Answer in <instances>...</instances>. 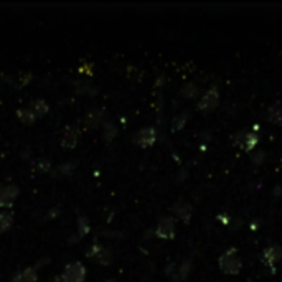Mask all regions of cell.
Listing matches in <instances>:
<instances>
[{"mask_svg": "<svg viewBox=\"0 0 282 282\" xmlns=\"http://www.w3.org/2000/svg\"><path fill=\"white\" fill-rule=\"evenodd\" d=\"M218 266L224 274L236 275V274H240L243 269V259L240 258V254H238V251L234 248L226 249L221 256H219Z\"/></svg>", "mask_w": 282, "mask_h": 282, "instance_id": "obj_1", "label": "cell"}, {"mask_svg": "<svg viewBox=\"0 0 282 282\" xmlns=\"http://www.w3.org/2000/svg\"><path fill=\"white\" fill-rule=\"evenodd\" d=\"M87 271L79 261H73L66 264L61 272V282H86Z\"/></svg>", "mask_w": 282, "mask_h": 282, "instance_id": "obj_2", "label": "cell"}, {"mask_svg": "<svg viewBox=\"0 0 282 282\" xmlns=\"http://www.w3.org/2000/svg\"><path fill=\"white\" fill-rule=\"evenodd\" d=\"M233 142L234 146L240 149V150H244V152H251V150H254L258 147L259 144V135L256 132H238L234 137H233Z\"/></svg>", "mask_w": 282, "mask_h": 282, "instance_id": "obj_3", "label": "cell"}, {"mask_svg": "<svg viewBox=\"0 0 282 282\" xmlns=\"http://www.w3.org/2000/svg\"><path fill=\"white\" fill-rule=\"evenodd\" d=\"M87 258L94 259L101 266H111L112 264V251L106 248L104 244H94L87 251Z\"/></svg>", "mask_w": 282, "mask_h": 282, "instance_id": "obj_4", "label": "cell"}, {"mask_svg": "<svg viewBox=\"0 0 282 282\" xmlns=\"http://www.w3.org/2000/svg\"><path fill=\"white\" fill-rule=\"evenodd\" d=\"M175 231H177V226H175V219L172 216H164L157 223L155 226V236L160 238V240H172L175 236Z\"/></svg>", "mask_w": 282, "mask_h": 282, "instance_id": "obj_5", "label": "cell"}, {"mask_svg": "<svg viewBox=\"0 0 282 282\" xmlns=\"http://www.w3.org/2000/svg\"><path fill=\"white\" fill-rule=\"evenodd\" d=\"M219 104V94L216 89H208L202 94V98H200V101L197 104L198 111L202 112H211L218 108Z\"/></svg>", "mask_w": 282, "mask_h": 282, "instance_id": "obj_6", "label": "cell"}, {"mask_svg": "<svg viewBox=\"0 0 282 282\" xmlns=\"http://www.w3.org/2000/svg\"><path fill=\"white\" fill-rule=\"evenodd\" d=\"M18 195H20V190L14 183L0 186V208H10L17 202Z\"/></svg>", "mask_w": 282, "mask_h": 282, "instance_id": "obj_7", "label": "cell"}, {"mask_svg": "<svg viewBox=\"0 0 282 282\" xmlns=\"http://www.w3.org/2000/svg\"><path fill=\"white\" fill-rule=\"evenodd\" d=\"M157 140V130L154 127H144L134 135V144L142 149L152 147Z\"/></svg>", "mask_w": 282, "mask_h": 282, "instance_id": "obj_8", "label": "cell"}, {"mask_svg": "<svg viewBox=\"0 0 282 282\" xmlns=\"http://www.w3.org/2000/svg\"><path fill=\"white\" fill-rule=\"evenodd\" d=\"M261 261L266 266H275L282 261V248L279 244H269L261 254Z\"/></svg>", "mask_w": 282, "mask_h": 282, "instance_id": "obj_9", "label": "cell"}, {"mask_svg": "<svg viewBox=\"0 0 282 282\" xmlns=\"http://www.w3.org/2000/svg\"><path fill=\"white\" fill-rule=\"evenodd\" d=\"M79 139H81V130H79V127H76V125H70V127H66L65 132H63L61 146H63V149L73 150L74 147L78 146Z\"/></svg>", "mask_w": 282, "mask_h": 282, "instance_id": "obj_10", "label": "cell"}, {"mask_svg": "<svg viewBox=\"0 0 282 282\" xmlns=\"http://www.w3.org/2000/svg\"><path fill=\"white\" fill-rule=\"evenodd\" d=\"M192 271V262L190 261H185L181 262V264L177 267L175 264H170L167 267V274L170 275L173 280H183L188 277V274Z\"/></svg>", "mask_w": 282, "mask_h": 282, "instance_id": "obj_11", "label": "cell"}, {"mask_svg": "<svg viewBox=\"0 0 282 282\" xmlns=\"http://www.w3.org/2000/svg\"><path fill=\"white\" fill-rule=\"evenodd\" d=\"M84 124L87 129H98L99 125L106 124V112L103 109H92L86 114Z\"/></svg>", "mask_w": 282, "mask_h": 282, "instance_id": "obj_12", "label": "cell"}, {"mask_svg": "<svg viewBox=\"0 0 282 282\" xmlns=\"http://www.w3.org/2000/svg\"><path fill=\"white\" fill-rule=\"evenodd\" d=\"M14 282H38V272H36V267H23L20 269L14 277Z\"/></svg>", "mask_w": 282, "mask_h": 282, "instance_id": "obj_13", "label": "cell"}, {"mask_svg": "<svg viewBox=\"0 0 282 282\" xmlns=\"http://www.w3.org/2000/svg\"><path fill=\"white\" fill-rule=\"evenodd\" d=\"M173 215L177 216L178 219H181V221H190V218H192V213H193V208H192V205L190 203H186V202H178V203H175L173 205Z\"/></svg>", "mask_w": 282, "mask_h": 282, "instance_id": "obj_14", "label": "cell"}, {"mask_svg": "<svg viewBox=\"0 0 282 282\" xmlns=\"http://www.w3.org/2000/svg\"><path fill=\"white\" fill-rule=\"evenodd\" d=\"M28 109L31 111V114L36 117V121H38V119L45 117L48 114L50 106H48V103L45 101V99H33V101L30 103Z\"/></svg>", "mask_w": 282, "mask_h": 282, "instance_id": "obj_15", "label": "cell"}, {"mask_svg": "<svg viewBox=\"0 0 282 282\" xmlns=\"http://www.w3.org/2000/svg\"><path fill=\"white\" fill-rule=\"evenodd\" d=\"M14 224V213L9 210H2L0 211V234L7 233Z\"/></svg>", "mask_w": 282, "mask_h": 282, "instance_id": "obj_16", "label": "cell"}, {"mask_svg": "<svg viewBox=\"0 0 282 282\" xmlns=\"http://www.w3.org/2000/svg\"><path fill=\"white\" fill-rule=\"evenodd\" d=\"M266 117L269 122L272 124H280L282 122V108L279 104H274V106H269V109L266 112Z\"/></svg>", "mask_w": 282, "mask_h": 282, "instance_id": "obj_17", "label": "cell"}, {"mask_svg": "<svg viewBox=\"0 0 282 282\" xmlns=\"http://www.w3.org/2000/svg\"><path fill=\"white\" fill-rule=\"evenodd\" d=\"M17 117L18 121H20L22 124H27V125H33L36 122V117L31 114V111L28 108H22L17 111Z\"/></svg>", "mask_w": 282, "mask_h": 282, "instance_id": "obj_18", "label": "cell"}, {"mask_svg": "<svg viewBox=\"0 0 282 282\" xmlns=\"http://www.w3.org/2000/svg\"><path fill=\"white\" fill-rule=\"evenodd\" d=\"M91 231V224H89V218L84 216V215H81L78 218V236H79V240L81 238H84L87 233Z\"/></svg>", "mask_w": 282, "mask_h": 282, "instance_id": "obj_19", "label": "cell"}, {"mask_svg": "<svg viewBox=\"0 0 282 282\" xmlns=\"http://www.w3.org/2000/svg\"><path fill=\"white\" fill-rule=\"evenodd\" d=\"M33 168L36 172H41V173H46L52 170V164H50V160L46 157H41V159H36L33 162Z\"/></svg>", "mask_w": 282, "mask_h": 282, "instance_id": "obj_20", "label": "cell"}, {"mask_svg": "<svg viewBox=\"0 0 282 282\" xmlns=\"http://www.w3.org/2000/svg\"><path fill=\"white\" fill-rule=\"evenodd\" d=\"M116 135H117L116 125L112 124V122H109V121H106V124H104V134H103L104 140H106V142H111Z\"/></svg>", "mask_w": 282, "mask_h": 282, "instance_id": "obj_21", "label": "cell"}, {"mask_svg": "<svg viewBox=\"0 0 282 282\" xmlns=\"http://www.w3.org/2000/svg\"><path fill=\"white\" fill-rule=\"evenodd\" d=\"M181 96L195 98L197 96V86L195 84H185L183 87H181Z\"/></svg>", "mask_w": 282, "mask_h": 282, "instance_id": "obj_22", "label": "cell"}, {"mask_svg": "<svg viewBox=\"0 0 282 282\" xmlns=\"http://www.w3.org/2000/svg\"><path fill=\"white\" fill-rule=\"evenodd\" d=\"M74 167H76L74 164H63L56 168V172H58L60 175H71L74 172Z\"/></svg>", "mask_w": 282, "mask_h": 282, "instance_id": "obj_23", "label": "cell"}, {"mask_svg": "<svg viewBox=\"0 0 282 282\" xmlns=\"http://www.w3.org/2000/svg\"><path fill=\"white\" fill-rule=\"evenodd\" d=\"M106 282H117V280H114V279H111V280H106Z\"/></svg>", "mask_w": 282, "mask_h": 282, "instance_id": "obj_24", "label": "cell"}]
</instances>
